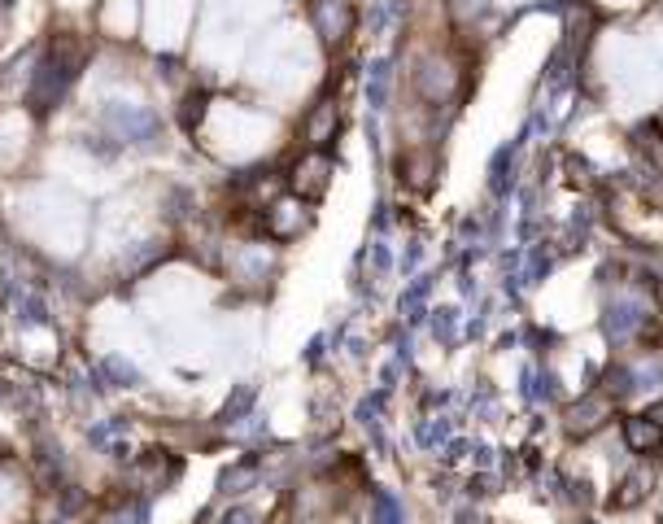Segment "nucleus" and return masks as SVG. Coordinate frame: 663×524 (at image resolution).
I'll use <instances>...</instances> for the list:
<instances>
[{
	"label": "nucleus",
	"mask_w": 663,
	"mask_h": 524,
	"mask_svg": "<svg viewBox=\"0 0 663 524\" xmlns=\"http://www.w3.org/2000/svg\"><path fill=\"white\" fill-rule=\"evenodd\" d=\"M79 66H83V44H79V40L62 35V40L48 44V53L40 57V66H35V75H31V92H27L31 110H35V114H48V110H53V105L66 97L70 83H75Z\"/></svg>",
	"instance_id": "f257e3e1"
},
{
	"label": "nucleus",
	"mask_w": 663,
	"mask_h": 524,
	"mask_svg": "<svg viewBox=\"0 0 663 524\" xmlns=\"http://www.w3.org/2000/svg\"><path fill=\"white\" fill-rule=\"evenodd\" d=\"M101 123L114 131L118 140H127V145H149L153 136H158V114H149L144 105H105L101 110Z\"/></svg>",
	"instance_id": "f03ea898"
},
{
	"label": "nucleus",
	"mask_w": 663,
	"mask_h": 524,
	"mask_svg": "<svg viewBox=\"0 0 663 524\" xmlns=\"http://www.w3.org/2000/svg\"><path fill=\"white\" fill-rule=\"evenodd\" d=\"M616 411V398L611 393H585V398H576L568 411H563V433L568 437H589V433H598L602 424H607V415Z\"/></svg>",
	"instance_id": "7ed1b4c3"
},
{
	"label": "nucleus",
	"mask_w": 663,
	"mask_h": 524,
	"mask_svg": "<svg viewBox=\"0 0 663 524\" xmlns=\"http://www.w3.org/2000/svg\"><path fill=\"white\" fill-rule=\"evenodd\" d=\"M310 228V210L306 201L297 197H280L275 206L267 210V232L275 236V241H293V236H301Z\"/></svg>",
	"instance_id": "20e7f679"
},
{
	"label": "nucleus",
	"mask_w": 663,
	"mask_h": 524,
	"mask_svg": "<svg viewBox=\"0 0 663 524\" xmlns=\"http://www.w3.org/2000/svg\"><path fill=\"white\" fill-rule=\"evenodd\" d=\"M328 175H332V162L323 158L319 149H310L306 158L297 162V171H293V188L301 197H319L323 188H328Z\"/></svg>",
	"instance_id": "39448f33"
},
{
	"label": "nucleus",
	"mask_w": 663,
	"mask_h": 524,
	"mask_svg": "<svg viewBox=\"0 0 663 524\" xmlns=\"http://www.w3.org/2000/svg\"><path fill=\"white\" fill-rule=\"evenodd\" d=\"M624 442H629L633 455H655L663 446V424L650 420V415H629L624 420Z\"/></svg>",
	"instance_id": "423d86ee"
},
{
	"label": "nucleus",
	"mask_w": 663,
	"mask_h": 524,
	"mask_svg": "<svg viewBox=\"0 0 663 524\" xmlns=\"http://www.w3.org/2000/svg\"><path fill=\"white\" fill-rule=\"evenodd\" d=\"M650 490H655V468H650V463H637V468L620 481V494L611 498V507L629 511V507H637V503H646Z\"/></svg>",
	"instance_id": "0eeeda50"
},
{
	"label": "nucleus",
	"mask_w": 663,
	"mask_h": 524,
	"mask_svg": "<svg viewBox=\"0 0 663 524\" xmlns=\"http://www.w3.org/2000/svg\"><path fill=\"white\" fill-rule=\"evenodd\" d=\"M315 22L323 27V40H341V35L349 31V9L341 5V0H323V5L315 9Z\"/></svg>",
	"instance_id": "6e6552de"
},
{
	"label": "nucleus",
	"mask_w": 663,
	"mask_h": 524,
	"mask_svg": "<svg viewBox=\"0 0 663 524\" xmlns=\"http://www.w3.org/2000/svg\"><path fill=\"white\" fill-rule=\"evenodd\" d=\"M14 311H18V324H22V328H44V324H48V306H44V297H40V293H31V289L14 293Z\"/></svg>",
	"instance_id": "1a4fd4ad"
},
{
	"label": "nucleus",
	"mask_w": 663,
	"mask_h": 524,
	"mask_svg": "<svg viewBox=\"0 0 663 524\" xmlns=\"http://www.w3.org/2000/svg\"><path fill=\"white\" fill-rule=\"evenodd\" d=\"M336 136V105L323 101L315 114H310V123H306V140H310V149H319V145H328V140Z\"/></svg>",
	"instance_id": "9d476101"
},
{
	"label": "nucleus",
	"mask_w": 663,
	"mask_h": 524,
	"mask_svg": "<svg viewBox=\"0 0 663 524\" xmlns=\"http://www.w3.org/2000/svg\"><path fill=\"white\" fill-rule=\"evenodd\" d=\"M219 524H258V511H249V507H227Z\"/></svg>",
	"instance_id": "9b49d317"
},
{
	"label": "nucleus",
	"mask_w": 663,
	"mask_h": 524,
	"mask_svg": "<svg viewBox=\"0 0 663 524\" xmlns=\"http://www.w3.org/2000/svg\"><path fill=\"white\" fill-rule=\"evenodd\" d=\"M105 372H114L118 380H123V385H127V380H140V376H136V367L123 363V359H105Z\"/></svg>",
	"instance_id": "f8f14e48"
},
{
	"label": "nucleus",
	"mask_w": 663,
	"mask_h": 524,
	"mask_svg": "<svg viewBox=\"0 0 663 524\" xmlns=\"http://www.w3.org/2000/svg\"><path fill=\"white\" fill-rule=\"evenodd\" d=\"M110 524H144V507H140V503H131V507H123V511H118V516H114Z\"/></svg>",
	"instance_id": "ddd939ff"
},
{
	"label": "nucleus",
	"mask_w": 663,
	"mask_h": 524,
	"mask_svg": "<svg viewBox=\"0 0 663 524\" xmlns=\"http://www.w3.org/2000/svg\"><path fill=\"white\" fill-rule=\"evenodd\" d=\"M650 420H659V424H663V402H655V407H650Z\"/></svg>",
	"instance_id": "4468645a"
}]
</instances>
